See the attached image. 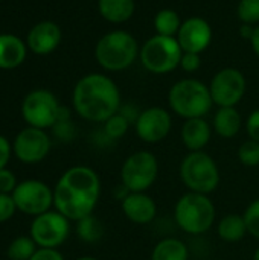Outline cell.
I'll use <instances>...</instances> for the list:
<instances>
[{"mask_svg":"<svg viewBox=\"0 0 259 260\" xmlns=\"http://www.w3.org/2000/svg\"><path fill=\"white\" fill-rule=\"evenodd\" d=\"M168 102L172 111L186 120L205 117L214 104L209 87L197 79H182L176 82L169 90Z\"/></svg>","mask_w":259,"mask_h":260,"instance_id":"4","label":"cell"},{"mask_svg":"<svg viewBox=\"0 0 259 260\" xmlns=\"http://www.w3.org/2000/svg\"><path fill=\"white\" fill-rule=\"evenodd\" d=\"M130 122L118 111L108 120L104 122V133L108 139H121L128 131Z\"/></svg>","mask_w":259,"mask_h":260,"instance_id":"27","label":"cell"},{"mask_svg":"<svg viewBox=\"0 0 259 260\" xmlns=\"http://www.w3.org/2000/svg\"><path fill=\"white\" fill-rule=\"evenodd\" d=\"M61 41V29L53 21L37 23L27 34V47L37 55L53 52Z\"/></svg>","mask_w":259,"mask_h":260,"instance_id":"17","label":"cell"},{"mask_svg":"<svg viewBox=\"0 0 259 260\" xmlns=\"http://www.w3.org/2000/svg\"><path fill=\"white\" fill-rule=\"evenodd\" d=\"M136 133L145 143L162 142L171 131L172 119L169 111L162 107H151L140 111L136 120Z\"/></svg>","mask_w":259,"mask_h":260,"instance_id":"14","label":"cell"},{"mask_svg":"<svg viewBox=\"0 0 259 260\" xmlns=\"http://www.w3.org/2000/svg\"><path fill=\"white\" fill-rule=\"evenodd\" d=\"M183 50L174 37L154 35L148 38L140 47L139 56L143 67L157 75L168 73L180 66Z\"/></svg>","mask_w":259,"mask_h":260,"instance_id":"7","label":"cell"},{"mask_svg":"<svg viewBox=\"0 0 259 260\" xmlns=\"http://www.w3.org/2000/svg\"><path fill=\"white\" fill-rule=\"evenodd\" d=\"M182 142L191 151H202L211 140V126L203 117L188 119L182 126Z\"/></svg>","mask_w":259,"mask_h":260,"instance_id":"18","label":"cell"},{"mask_svg":"<svg viewBox=\"0 0 259 260\" xmlns=\"http://www.w3.org/2000/svg\"><path fill=\"white\" fill-rule=\"evenodd\" d=\"M212 29L202 17H191L185 20L177 34V41L183 52L202 53L211 44Z\"/></svg>","mask_w":259,"mask_h":260,"instance_id":"15","label":"cell"},{"mask_svg":"<svg viewBox=\"0 0 259 260\" xmlns=\"http://www.w3.org/2000/svg\"><path fill=\"white\" fill-rule=\"evenodd\" d=\"M101 195V181L98 174L87 166H73L67 169L53 190V204L56 212L69 221H81L92 215Z\"/></svg>","mask_w":259,"mask_h":260,"instance_id":"1","label":"cell"},{"mask_svg":"<svg viewBox=\"0 0 259 260\" xmlns=\"http://www.w3.org/2000/svg\"><path fill=\"white\" fill-rule=\"evenodd\" d=\"M250 43H252V47H253L255 53L259 56V24L255 27V32H253V37H252Z\"/></svg>","mask_w":259,"mask_h":260,"instance_id":"38","label":"cell"},{"mask_svg":"<svg viewBox=\"0 0 259 260\" xmlns=\"http://www.w3.org/2000/svg\"><path fill=\"white\" fill-rule=\"evenodd\" d=\"M159 174V161L154 154L148 151H137L131 154L122 165L121 180L128 192L148 190Z\"/></svg>","mask_w":259,"mask_h":260,"instance_id":"8","label":"cell"},{"mask_svg":"<svg viewBox=\"0 0 259 260\" xmlns=\"http://www.w3.org/2000/svg\"><path fill=\"white\" fill-rule=\"evenodd\" d=\"M50 151V139L40 128H24L14 140V154L23 163H38Z\"/></svg>","mask_w":259,"mask_h":260,"instance_id":"13","label":"cell"},{"mask_svg":"<svg viewBox=\"0 0 259 260\" xmlns=\"http://www.w3.org/2000/svg\"><path fill=\"white\" fill-rule=\"evenodd\" d=\"M122 212L134 224H150L157 213L154 200L145 192H128L122 198Z\"/></svg>","mask_w":259,"mask_h":260,"instance_id":"16","label":"cell"},{"mask_svg":"<svg viewBox=\"0 0 259 260\" xmlns=\"http://www.w3.org/2000/svg\"><path fill=\"white\" fill-rule=\"evenodd\" d=\"M202 66V59H200V53H192V52H183L182 59H180V67L189 73L198 70Z\"/></svg>","mask_w":259,"mask_h":260,"instance_id":"32","label":"cell"},{"mask_svg":"<svg viewBox=\"0 0 259 260\" xmlns=\"http://www.w3.org/2000/svg\"><path fill=\"white\" fill-rule=\"evenodd\" d=\"M15 210H17V206H15L12 195L0 193V222L11 219L12 215L15 213Z\"/></svg>","mask_w":259,"mask_h":260,"instance_id":"31","label":"cell"},{"mask_svg":"<svg viewBox=\"0 0 259 260\" xmlns=\"http://www.w3.org/2000/svg\"><path fill=\"white\" fill-rule=\"evenodd\" d=\"M255 27H256V26H253V24L243 23V24H241V27H240V34H241V37H243V38H247V40H252L253 32H255Z\"/></svg>","mask_w":259,"mask_h":260,"instance_id":"37","label":"cell"},{"mask_svg":"<svg viewBox=\"0 0 259 260\" xmlns=\"http://www.w3.org/2000/svg\"><path fill=\"white\" fill-rule=\"evenodd\" d=\"M246 128H247L249 137L252 140L259 142V108L250 113V116L247 119V123H246Z\"/></svg>","mask_w":259,"mask_h":260,"instance_id":"34","label":"cell"},{"mask_svg":"<svg viewBox=\"0 0 259 260\" xmlns=\"http://www.w3.org/2000/svg\"><path fill=\"white\" fill-rule=\"evenodd\" d=\"M179 174L189 192L208 195L220 184L218 166L215 160L203 151L189 152L182 160Z\"/></svg>","mask_w":259,"mask_h":260,"instance_id":"6","label":"cell"},{"mask_svg":"<svg viewBox=\"0 0 259 260\" xmlns=\"http://www.w3.org/2000/svg\"><path fill=\"white\" fill-rule=\"evenodd\" d=\"M29 260H64L55 248H40Z\"/></svg>","mask_w":259,"mask_h":260,"instance_id":"35","label":"cell"},{"mask_svg":"<svg viewBox=\"0 0 259 260\" xmlns=\"http://www.w3.org/2000/svg\"><path fill=\"white\" fill-rule=\"evenodd\" d=\"M69 236V219L60 212H46L35 216L31 238L41 248H56Z\"/></svg>","mask_w":259,"mask_h":260,"instance_id":"12","label":"cell"},{"mask_svg":"<svg viewBox=\"0 0 259 260\" xmlns=\"http://www.w3.org/2000/svg\"><path fill=\"white\" fill-rule=\"evenodd\" d=\"M24 58V43L12 34H0V69H15Z\"/></svg>","mask_w":259,"mask_h":260,"instance_id":"19","label":"cell"},{"mask_svg":"<svg viewBox=\"0 0 259 260\" xmlns=\"http://www.w3.org/2000/svg\"><path fill=\"white\" fill-rule=\"evenodd\" d=\"M76 230H78L79 238L85 242H96L102 238V233H104L101 222L96 218H93L92 215L78 221Z\"/></svg>","mask_w":259,"mask_h":260,"instance_id":"26","label":"cell"},{"mask_svg":"<svg viewBox=\"0 0 259 260\" xmlns=\"http://www.w3.org/2000/svg\"><path fill=\"white\" fill-rule=\"evenodd\" d=\"M253 260H259V248L255 251V254H253Z\"/></svg>","mask_w":259,"mask_h":260,"instance_id":"40","label":"cell"},{"mask_svg":"<svg viewBox=\"0 0 259 260\" xmlns=\"http://www.w3.org/2000/svg\"><path fill=\"white\" fill-rule=\"evenodd\" d=\"M214 129L218 136L231 139L241 129V116L235 107H220L214 117Z\"/></svg>","mask_w":259,"mask_h":260,"instance_id":"21","label":"cell"},{"mask_svg":"<svg viewBox=\"0 0 259 260\" xmlns=\"http://www.w3.org/2000/svg\"><path fill=\"white\" fill-rule=\"evenodd\" d=\"M73 107L82 119L104 123L121 108L119 88L108 76L90 73L75 85Z\"/></svg>","mask_w":259,"mask_h":260,"instance_id":"2","label":"cell"},{"mask_svg":"<svg viewBox=\"0 0 259 260\" xmlns=\"http://www.w3.org/2000/svg\"><path fill=\"white\" fill-rule=\"evenodd\" d=\"M78 260H98V259H95V257H90V256H84V257H79Z\"/></svg>","mask_w":259,"mask_h":260,"instance_id":"39","label":"cell"},{"mask_svg":"<svg viewBox=\"0 0 259 260\" xmlns=\"http://www.w3.org/2000/svg\"><path fill=\"white\" fill-rule=\"evenodd\" d=\"M60 104L56 98L47 90L31 91L21 105V113L29 126L46 129L56 125L60 119Z\"/></svg>","mask_w":259,"mask_h":260,"instance_id":"9","label":"cell"},{"mask_svg":"<svg viewBox=\"0 0 259 260\" xmlns=\"http://www.w3.org/2000/svg\"><path fill=\"white\" fill-rule=\"evenodd\" d=\"M217 232H218V236L226 242H238V241H241L247 233L244 216H241V215H227V216H224L218 222Z\"/></svg>","mask_w":259,"mask_h":260,"instance_id":"23","label":"cell"},{"mask_svg":"<svg viewBox=\"0 0 259 260\" xmlns=\"http://www.w3.org/2000/svg\"><path fill=\"white\" fill-rule=\"evenodd\" d=\"M174 219L185 233L202 235L206 233L215 221V206L208 195L188 192L179 198L174 209Z\"/></svg>","mask_w":259,"mask_h":260,"instance_id":"5","label":"cell"},{"mask_svg":"<svg viewBox=\"0 0 259 260\" xmlns=\"http://www.w3.org/2000/svg\"><path fill=\"white\" fill-rule=\"evenodd\" d=\"M37 244L32 238L20 236L14 239L8 248V257L9 260H29L37 251Z\"/></svg>","mask_w":259,"mask_h":260,"instance_id":"25","label":"cell"},{"mask_svg":"<svg viewBox=\"0 0 259 260\" xmlns=\"http://www.w3.org/2000/svg\"><path fill=\"white\" fill-rule=\"evenodd\" d=\"M188 247L176 238L162 239L153 250L151 260H188Z\"/></svg>","mask_w":259,"mask_h":260,"instance_id":"22","label":"cell"},{"mask_svg":"<svg viewBox=\"0 0 259 260\" xmlns=\"http://www.w3.org/2000/svg\"><path fill=\"white\" fill-rule=\"evenodd\" d=\"M12 198L20 212L32 216L49 212L50 206L53 204V192L47 184L37 180H27L17 184L15 190L12 192Z\"/></svg>","mask_w":259,"mask_h":260,"instance_id":"11","label":"cell"},{"mask_svg":"<svg viewBox=\"0 0 259 260\" xmlns=\"http://www.w3.org/2000/svg\"><path fill=\"white\" fill-rule=\"evenodd\" d=\"M98 9L102 18L118 24L131 18L136 9V2L134 0H98Z\"/></svg>","mask_w":259,"mask_h":260,"instance_id":"20","label":"cell"},{"mask_svg":"<svg viewBox=\"0 0 259 260\" xmlns=\"http://www.w3.org/2000/svg\"><path fill=\"white\" fill-rule=\"evenodd\" d=\"M238 158L244 166H259V142L252 139L244 142L238 149Z\"/></svg>","mask_w":259,"mask_h":260,"instance_id":"28","label":"cell"},{"mask_svg":"<svg viewBox=\"0 0 259 260\" xmlns=\"http://www.w3.org/2000/svg\"><path fill=\"white\" fill-rule=\"evenodd\" d=\"M15 187H17L15 175L11 171H8V169H2L0 171V193L12 195Z\"/></svg>","mask_w":259,"mask_h":260,"instance_id":"33","label":"cell"},{"mask_svg":"<svg viewBox=\"0 0 259 260\" xmlns=\"http://www.w3.org/2000/svg\"><path fill=\"white\" fill-rule=\"evenodd\" d=\"M139 52V44L130 32L113 30L98 41L95 47V58L102 69L119 72L130 67Z\"/></svg>","mask_w":259,"mask_h":260,"instance_id":"3","label":"cell"},{"mask_svg":"<svg viewBox=\"0 0 259 260\" xmlns=\"http://www.w3.org/2000/svg\"><path fill=\"white\" fill-rule=\"evenodd\" d=\"M9 157H11V145H9L8 139L0 136V171L5 169Z\"/></svg>","mask_w":259,"mask_h":260,"instance_id":"36","label":"cell"},{"mask_svg":"<svg viewBox=\"0 0 259 260\" xmlns=\"http://www.w3.org/2000/svg\"><path fill=\"white\" fill-rule=\"evenodd\" d=\"M243 216L246 221L247 233H250L253 238L259 239V198L249 204Z\"/></svg>","mask_w":259,"mask_h":260,"instance_id":"30","label":"cell"},{"mask_svg":"<svg viewBox=\"0 0 259 260\" xmlns=\"http://www.w3.org/2000/svg\"><path fill=\"white\" fill-rule=\"evenodd\" d=\"M237 14L243 23H259V0H240Z\"/></svg>","mask_w":259,"mask_h":260,"instance_id":"29","label":"cell"},{"mask_svg":"<svg viewBox=\"0 0 259 260\" xmlns=\"http://www.w3.org/2000/svg\"><path fill=\"white\" fill-rule=\"evenodd\" d=\"M182 23L183 21L174 9H162L154 17V29L157 35L174 37L179 34Z\"/></svg>","mask_w":259,"mask_h":260,"instance_id":"24","label":"cell"},{"mask_svg":"<svg viewBox=\"0 0 259 260\" xmlns=\"http://www.w3.org/2000/svg\"><path fill=\"white\" fill-rule=\"evenodd\" d=\"M246 78L234 67L220 70L211 81L209 91L218 107H235L246 93Z\"/></svg>","mask_w":259,"mask_h":260,"instance_id":"10","label":"cell"}]
</instances>
